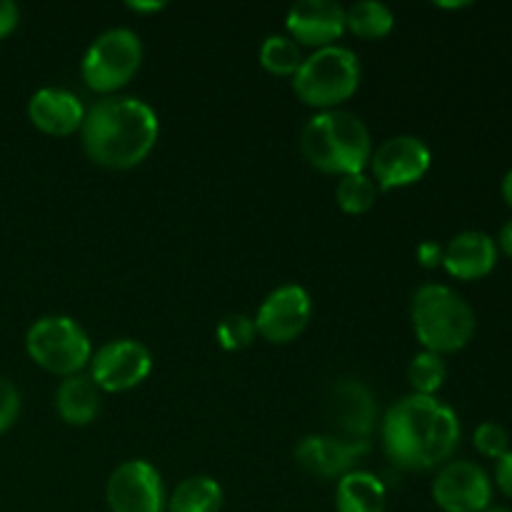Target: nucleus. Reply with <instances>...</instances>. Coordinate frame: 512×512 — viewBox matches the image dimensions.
Returning a JSON list of instances; mask_svg holds the SVG:
<instances>
[{
    "mask_svg": "<svg viewBox=\"0 0 512 512\" xmlns=\"http://www.w3.org/2000/svg\"><path fill=\"white\" fill-rule=\"evenodd\" d=\"M388 458L405 470L445 465L460 445V420L450 405L430 395H408L383 420Z\"/></svg>",
    "mask_w": 512,
    "mask_h": 512,
    "instance_id": "obj_1",
    "label": "nucleus"
},
{
    "mask_svg": "<svg viewBox=\"0 0 512 512\" xmlns=\"http://www.w3.org/2000/svg\"><path fill=\"white\" fill-rule=\"evenodd\" d=\"M158 113L145 100L108 95L85 110L83 148L95 165L128 170L143 163L158 143Z\"/></svg>",
    "mask_w": 512,
    "mask_h": 512,
    "instance_id": "obj_2",
    "label": "nucleus"
},
{
    "mask_svg": "<svg viewBox=\"0 0 512 512\" xmlns=\"http://www.w3.org/2000/svg\"><path fill=\"white\" fill-rule=\"evenodd\" d=\"M300 148L313 168L333 175L365 173L373 140L363 120L348 110H323L313 115L300 135Z\"/></svg>",
    "mask_w": 512,
    "mask_h": 512,
    "instance_id": "obj_3",
    "label": "nucleus"
},
{
    "mask_svg": "<svg viewBox=\"0 0 512 512\" xmlns=\"http://www.w3.org/2000/svg\"><path fill=\"white\" fill-rule=\"evenodd\" d=\"M410 320L423 350L450 355L473 340L478 320L463 295L443 283H428L415 290L410 303Z\"/></svg>",
    "mask_w": 512,
    "mask_h": 512,
    "instance_id": "obj_4",
    "label": "nucleus"
},
{
    "mask_svg": "<svg viewBox=\"0 0 512 512\" xmlns=\"http://www.w3.org/2000/svg\"><path fill=\"white\" fill-rule=\"evenodd\" d=\"M360 85L358 55L343 45H328L303 58L293 75V90L305 105L320 110H335L350 100Z\"/></svg>",
    "mask_w": 512,
    "mask_h": 512,
    "instance_id": "obj_5",
    "label": "nucleus"
},
{
    "mask_svg": "<svg viewBox=\"0 0 512 512\" xmlns=\"http://www.w3.org/2000/svg\"><path fill=\"white\" fill-rule=\"evenodd\" d=\"M25 350L35 365L60 378L78 375L93 358L88 333L68 315H45L35 320L25 335Z\"/></svg>",
    "mask_w": 512,
    "mask_h": 512,
    "instance_id": "obj_6",
    "label": "nucleus"
},
{
    "mask_svg": "<svg viewBox=\"0 0 512 512\" xmlns=\"http://www.w3.org/2000/svg\"><path fill=\"white\" fill-rule=\"evenodd\" d=\"M143 63V43L130 28H110L93 40L80 63L85 85L95 93H115L128 85Z\"/></svg>",
    "mask_w": 512,
    "mask_h": 512,
    "instance_id": "obj_7",
    "label": "nucleus"
},
{
    "mask_svg": "<svg viewBox=\"0 0 512 512\" xmlns=\"http://www.w3.org/2000/svg\"><path fill=\"white\" fill-rule=\"evenodd\" d=\"M153 370V355L130 338L110 340L90 358V380L100 393H125L143 383Z\"/></svg>",
    "mask_w": 512,
    "mask_h": 512,
    "instance_id": "obj_8",
    "label": "nucleus"
},
{
    "mask_svg": "<svg viewBox=\"0 0 512 512\" xmlns=\"http://www.w3.org/2000/svg\"><path fill=\"white\" fill-rule=\"evenodd\" d=\"M430 148L415 135H395L370 155V170L380 190H398L418 183L430 170Z\"/></svg>",
    "mask_w": 512,
    "mask_h": 512,
    "instance_id": "obj_9",
    "label": "nucleus"
},
{
    "mask_svg": "<svg viewBox=\"0 0 512 512\" xmlns=\"http://www.w3.org/2000/svg\"><path fill=\"white\" fill-rule=\"evenodd\" d=\"M110 512H165L163 478L148 460L118 465L105 488Z\"/></svg>",
    "mask_w": 512,
    "mask_h": 512,
    "instance_id": "obj_10",
    "label": "nucleus"
},
{
    "mask_svg": "<svg viewBox=\"0 0 512 512\" xmlns=\"http://www.w3.org/2000/svg\"><path fill=\"white\" fill-rule=\"evenodd\" d=\"M433 500L443 512H483L493 503V480L470 460H453L440 468Z\"/></svg>",
    "mask_w": 512,
    "mask_h": 512,
    "instance_id": "obj_11",
    "label": "nucleus"
},
{
    "mask_svg": "<svg viewBox=\"0 0 512 512\" xmlns=\"http://www.w3.org/2000/svg\"><path fill=\"white\" fill-rule=\"evenodd\" d=\"M313 300L300 285H280L260 305L255 315V330L268 343L285 345L298 338L310 323Z\"/></svg>",
    "mask_w": 512,
    "mask_h": 512,
    "instance_id": "obj_12",
    "label": "nucleus"
},
{
    "mask_svg": "<svg viewBox=\"0 0 512 512\" xmlns=\"http://www.w3.org/2000/svg\"><path fill=\"white\" fill-rule=\"evenodd\" d=\"M290 38L313 48H328L345 33V8L333 0H300L285 18Z\"/></svg>",
    "mask_w": 512,
    "mask_h": 512,
    "instance_id": "obj_13",
    "label": "nucleus"
},
{
    "mask_svg": "<svg viewBox=\"0 0 512 512\" xmlns=\"http://www.w3.org/2000/svg\"><path fill=\"white\" fill-rule=\"evenodd\" d=\"M368 450V443H353L333 435H308L295 448V458L308 473L318 478H343L350 473L355 460Z\"/></svg>",
    "mask_w": 512,
    "mask_h": 512,
    "instance_id": "obj_14",
    "label": "nucleus"
},
{
    "mask_svg": "<svg viewBox=\"0 0 512 512\" xmlns=\"http://www.w3.org/2000/svg\"><path fill=\"white\" fill-rule=\"evenodd\" d=\"M498 243L488 233L465 230L443 248V268L458 280H480L498 265Z\"/></svg>",
    "mask_w": 512,
    "mask_h": 512,
    "instance_id": "obj_15",
    "label": "nucleus"
},
{
    "mask_svg": "<svg viewBox=\"0 0 512 512\" xmlns=\"http://www.w3.org/2000/svg\"><path fill=\"white\" fill-rule=\"evenodd\" d=\"M28 118L38 130L48 135H73L83 128L85 108L75 93L65 88H40L28 103Z\"/></svg>",
    "mask_w": 512,
    "mask_h": 512,
    "instance_id": "obj_16",
    "label": "nucleus"
},
{
    "mask_svg": "<svg viewBox=\"0 0 512 512\" xmlns=\"http://www.w3.org/2000/svg\"><path fill=\"white\" fill-rule=\"evenodd\" d=\"M330 410L343 433L350 435L353 443H368V435L375 425V400L370 390L358 380H343L335 385Z\"/></svg>",
    "mask_w": 512,
    "mask_h": 512,
    "instance_id": "obj_17",
    "label": "nucleus"
},
{
    "mask_svg": "<svg viewBox=\"0 0 512 512\" xmlns=\"http://www.w3.org/2000/svg\"><path fill=\"white\" fill-rule=\"evenodd\" d=\"M55 410L68 425H90L100 413V390L90 375H70L55 390Z\"/></svg>",
    "mask_w": 512,
    "mask_h": 512,
    "instance_id": "obj_18",
    "label": "nucleus"
},
{
    "mask_svg": "<svg viewBox=\"0 0 512 512\" xmlns=\"http://www.w3.org/2000/svg\"><path fill=\"white\" fill-rule=\"evenodd\" d=\"M385 500H388V493H385L383 480L365 470L345 473L335 490L338 512H385Z\"/></svg>",
    "mask_w": 512,
    "mask_h": 512,
    "instance_id": "obj_19",
    "label": "nucleus"
},
{
    "mask_svg": "<svg viewBox=\"0 0 512 512\" xmlns=\"http://www.w3.org/2000/svg\"><path fill=\"white\" fill-rule=\"evenodd\" d=\"M223 488L208 475L185 478L165 500V512H220Z\"/></svg>",
    "mask_w": 512,
    "mask_h": 512,
    "instance_id": "obj_20",
    "label": "nucleus"
},
{
    "mask_svg": "<svg viewBox=\"0 0 512 512\" xmlns=\"http://www.w3.org/2000/svg\"><path fill=\"white\" fill-rule=\"evenodd\" d=\"M395 15L393 10L378 0H363L345 8V30L363 40H378L393 30Z\"/></svg>",
    "mask_w": 512,
    "mask_h": 512,
    "instance_id": "obj_21",
    "label": "nucleus"
},
{
    "mask_svg": "<svg viewBox=\"0 0 512 512\" xmlns=\"http://www.w3.org/2000/svg\"><path fill=\"white\" fill-rule=\"evenodd\" d=\"M260 65L280 78H293L303 65L300 45L290 35H268L260 45Z\"/></svg>",
    "mask_w": 512,
    "mask_h": 512,
    "instance_id": "obj_22",
    "label": "nucleus"
},
{
    "mask_svg": "<svg viewBox=\"0 0 512 512\" xmlns=\"http://www.w3.org/2000/svg\"><path fill=\"white\" fill-rule=\"evenodd\" d=\"M378 185L370 178L368 173H353L343 175L335 185V200H338L340 208L350 215H363L378 200Z\"/></svg>",
    "mask_w": 512,
    "mask_h": 512,
    "instance_id": "obj_23",
    "label": "nucleus"
},
{
    "mask_svg": "<svg viewBox=\"0 0 512 512\" xmlns=\"http://www.w3.org/2000/svg\"><path fill=\"white\" fill-rule=\"evenodd\" d=\"M445 378H448V365H445L443 355L423 350V353H418L410 360L408 380L413 385L415 395H430V398H435V393L445 385Z\"/></svg>",
    "mask_w": 512,
    "mask_h": 512,
    "instance_id": "obj_24",
    "label": "nucleus"
},
{
    "mask_svg": "<svg viewBox=\"0 0 512 512\" xmlns=\"http://www.w3.org/2000/svg\"><path fill=\"white\" fill-rule=\"evenodd\" d=\"M255 335H258V330H255V320L243 313L225 315V318L218 323V328H215V338H218L220 348L230 350V353H235V350H245L248 345H253Z\"/></svg>",
    "mask_w": 512,
    "mask_h": 512,
    "instance_id": "obj_25",
    "label": "nucleus"
},
{
    "mask_svg": "<svg viewBox=\"0 0 512 512\" xmlns=\"http://www.w3.org/2000/svg\"><path fill=\"white\" fill-rule=\"evenodd\" d=\"M473 445L480 455H485V458L498 463L505 453H510V435L500 423L485 420V423H480L478 428H475Z\"/></svg>",
    "mask_w": 512,
    "mask_h": 512,
    "instance_id": "obj_26",
    "label": "nucleus"
},
{
    "mask_svg": "<svg viewBox=\"0 0 512 512\" xmlns=\"http://www.w3.org/2000/svg\"><path fill=\"white\" fill-rule=\"evenodd\" d=\"M20 415V393L8 378H0V433L10 428Z\"/></svg>",
    "mask_w": 512,
    "mask_h": 512,
    "instance_id": "obj_27",
    "label": "nucleus"
},
{
    "mask_svg": "<svg viewBox=\"0 0 512 512\" xmlns=\"http://www.w3.org/2000/svg\"><path fill=\"white\" fill-rule=\"evenodd\" d=\"M418 263L428 270L440 268L443 265V245L435 243V240H423L418 245Z\"/></svg>",
    "mask_w": 512,
    "mask_h": 512,
    "instance_id": "obj_28",
    "label": "nucleus"
},
{
    "mask_svg": "<svg viewBox=\"0 0 512 512\" xmlns=\"http://www.w3.org/2000/svg\"><path fill=\"white\" fill-rule=\"evenodd\" d=\"M495 485L512 500V450L495 463Z\"/></svg>",
    "mask_w": 512,
    "mask_h": 512,
    "instance_id": "obj_29",
    "label": "nucleus"
},
{
    "mask_svg": "<svg viewBox=\"0 0 512 512\" xmlns=\"http://www.w3.org/2000/svg\"><path fill=\"white\" fill-rule=\"evenodd\" d=\"M20 20V10L13 0H0V38L10 35Z\"/></svg>",
    "mask_w": 512,
    "mask_h": 512,
    "instance_id": "obj_30",
    "label": "nucleus"
},
{
    "mask_svg": "<svg viewBox=\"0 0 512 512\" xmlns=\"http://www.w3.org/2000/svg\"><path fill=\"white\" fill-rule=\"evenodd\" d=\"M498 250H503V253L512 260V220H508V223L503 225V230H500Z\"/></svg>",
    "mask_w": 512,
    "mask_h": 512,
    "instance_id": "obj_31",
    "label": "nucleus"
},
{
    "mask_svg": "<svg viewBox=\"0 0 512 512\" xmlns=\"http://www.w3.org/2000/svg\"><path fill=\"white\" fill-rule=\"evenodd\" d=\"M128 8L135 13H155V10H163V0H150V3H140V0H128Z\"/></svg>",
    "mask_w": 512,
    "mask_h": 512,
    "instance_id": "obj_32",
    "label": "nucleus"
},
{
    "mask_svg": "<svg viewBox=\"0 0 512 512\" xmlns=\"http://www.w3.org/2000/svg\"><path fill=\"white\" fill-rule=\"evenodd\" d=\"M503 198H505V203L512 208V168L505 173V178H503Z\"/></svg>",
    "mask_w": 512,
    "mask_h": 512,
    "instance_id": "obj_33",
    "label": "nucleus"
},
{
    "mask_svg": "<svg viewBox=\"0 0 512 512\" xmlns=\"http://www.w3.org/2000/svg\"><path fill=\"white\" fill-rule=\"evenodd\" d=\"M440 8H463V5H468V3H438Z\"/></svg>",
    "mask_w": 512,
    "mask_h": 512,
    "instance_id": "obj_34",
    "label": "nucleus"
},
{
    "mask_svg": "<svg viewBox=\"0 0 512 512\" xmlns=\"http://www.w3.org/2000/svg\"><path fill=\"white\" fill-rule=\"evenodd\" d=\"M483 512H512V510H508V508H493V505H490V508L483 510Z\"/></svg>",
    "mask_w": 512,
    "mask_h": 512,
    "instance_id": "obj_35",
    "label": "nucleus"
}]
</instances>
